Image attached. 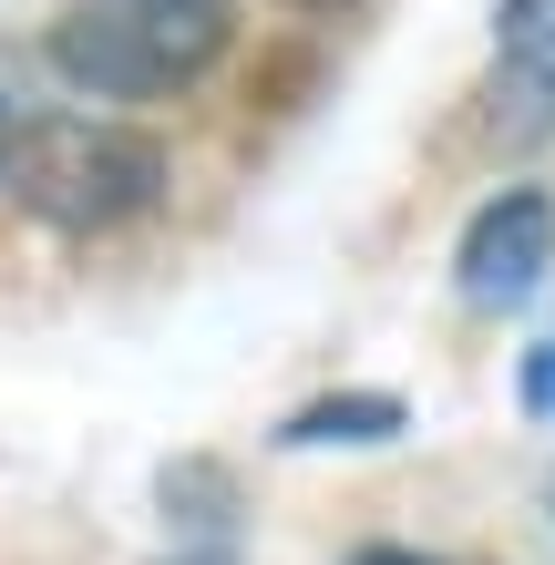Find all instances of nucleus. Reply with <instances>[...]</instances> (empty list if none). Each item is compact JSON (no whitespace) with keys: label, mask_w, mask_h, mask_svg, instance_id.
Listing matches in <instances>:
<instances>
[{"label":"nucleus","mask_w":555,"mask_h":565,"mask_svg":"<svg viewBox=\"0 0 555 565\" xmlns=\"http://www.w3.org/2000/svg\"><path fill=\"white\" fill-rule=\"evenodd\" d=\"M237 11L226 0H73L52 21V73L93 104H166L216 73Z\"/></svg>","instance_id":"1"},{"label":"nucleus","mask_w":555,"mask_h":565,"mask_svg":"<svg viewBox=\"0 0 555 565\" xmlns=\"http://www.w3.org/2000/svg\"><path fill=\"white\" fill-rule=\"evenodd\" d=\"M11 195L62 237H114L166 195V154L124 124H31L11 145Z\"/></svg>","instance_id":"2"},{"label":"nucleus","mask_w":555,"mask_h":565,"mask_svg":"<svg viewBox=\"0 0 555 565\" xmlns=\"http://www.w3.org/2000/svg\"><path fill=\"white\" fill-rule=\"evenodd\" d=\"M555 257V206L535 185H504L483 195L473 226H463V257H452V278H463V298H483V309H514Z\"/></svg>","instance_id":"3"},{"label":"nucleus","mask_w":555,"mask_h":565,"mask_svg":"<svg viewBox=\"0 0 555 565\" xmlns=\"http://www.w3.org/2000/svg\"><path fill=\"white\" fill-rule=\"evenodd\" d=\"M494 124L514 145L555 135V0H504L494 11Z\"/></svg>","instance_id":"4"},{"label":"nucleus","mask_w":555,"mask_h":565,"mask_svg":"<svg viewBox=\"0 0 555 565\" xmlns=\"http://www.w3.org/2000/svg\"><path fill=\"white\" fill-rule=\"evenodd\" d=\"M381 431H402V402H391V391H330L319 412H288L278 443H381Z\"/></svg>","instance_id":"5"},{"label":"nucleus","mask_w":555,"mask_h":565,"mask_svg":"<svg viewBox=\"0 0 555 565\" xmlns=\"http://www.w3.org/2000/svg\"><path fill=\"white\" fill-rule=\"evenodd\" d=\"M525 402H535V412H555V340H545V350H525Z\"/></svg>","instance_id":"6"},{"label":"nucleus","mask_w":555,"mask_h":565,"mask_svg":"<svg viewBox=\"0 0 555 565\" xmlns=\"http://www.w3.org/2000/svg\"><path fill=\"white\" fill-rule=\"evenodd\" d=\"M350 565H442V555H412V545H361Z\"/></svg>","instance_id":"7"},{"label":"nucleus","mask_w":555,"mask_h":565,"mask_svg":"<svg viewBox=\"0 0 555 565\" xmlns=\"http://www.w3.org/2000/svg\"><path fill=\"white\" fill-rule=\"evenodd\" d=\"M11 145H21V124H11V104H0V175H11Z\"/></svg>","instance_id":"8"}]
</instances>
